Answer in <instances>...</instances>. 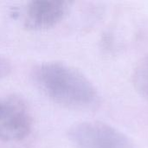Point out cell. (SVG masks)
<instances>
[{
  "label": "cell",
  "mask_w": 148,
  "mask_h": 148,
  "mask_svg": "<svg viewBox=\"0 0 148 148\" xmlns=\"http://www.w3.org/2000/svg\"><path fill=\"white\" fill-rule=\"evenodd\" d=\"M33 78L38 88L54 102L76 110L95 109L100 95L93 82L79 69L62 62L36 66Z\"/></svg>",
  "instance_id": "cell-1"
},
{
  "label": "cell",
  "mask_w": 148,
  "mask_h": 148,
  "mask_svg": "<svg viewBox=\"0 0 148 148\" xmlns=\"http://www.w3.org/2000/svg\"><path fill=\"white\" fill-rule=\"evenodd\" d=\"M68 136L76 148H136L127 135L101 121L75 123Z\"/></svg>",
  "instance_id": "cell-2"
},
{
  "label": "cell",
  "mask_w": 148,
  "mask_h": 148,
  "mask_svg": "<svg viewBox=\"0 0 148 148\" xmlns=\"http://www.w3.org/2000/svg\"><path fill=\"white\" fill-rule=\"evenodd\" d=\"M32 129V116L26 101L18 95L0 94V140L26 138Z\"/></svg>",
  "instance_id": "cell-3"
},
{
  "label": "cell",
  "mask_w": 148,
  "mask_h": 148,
  "mask_svg": "<svg viewBox=\"0 0 148 148\" xmlns=\"http://www.w3.org/2000/svg\"><path fill=\"white\" fill-rule=\"evenodd\" d=\"M70 4V2L62 0L31 1L25 11L24 27L30 30L52 28L68 15Z\"/></svg>",
  "instance_id": "cell-4"
},
{
  "label": "cell",
  "mask_w": 148,
  "mask_h": 148,
  "mask_svg": "<svg viewBox=\"0 0 148 148\" xmlns=\"http://www.w3.org/2000/svg\"><path fill=\"white\" fill-rule=\"evenodd\" d=\"M132 80L137 93L148 101V56L137 62L133 71Z\"/></svg>",
  "instance_id": "cell-5"
},
{
  "label": "cell",
  "mask_w": 148,
  "mask_h": 148,
  "mask_svg": "<svg viewBox=\"0 0 148 148\" xmlns=\"http://www.w3.org/2000/svg\"><path fill=\"white\" fill-rule=\"evenodd\" d=\"M11 71V64L10 61L3 56H0V79L6 77Z\"/></svg>",
  "instance_id": "cell-6"
}]
</instances>
